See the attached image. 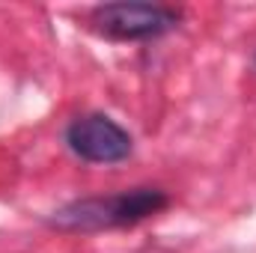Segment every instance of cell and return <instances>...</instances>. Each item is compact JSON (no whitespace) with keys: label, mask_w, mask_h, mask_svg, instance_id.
I'll return each instance as SVG.
<instances>
[{"label":"cell","mask_w":256,"mask_h":253,"mask_svg":"<svg viewBox=\"0 0 256 253\" xmlns=\"http://www.w3.org/2000/svg\"><path fill=\"white\" fill-rule=\"evenodd\" d=\"M68 149L90 164H120L131 155V134L104 114L78 116L66 128Z\"/></svg>","instance_id":"3957f363"},{"label":"cell","mask_w":256,"mask_h":253,"mask_svg":"<svg viewBox=\"0 0 256 253\" xmlns=\"http://www.w3.org/2000/svg\"><path fill=\"white\" fill-rule=\"evenodd\" d=\"M167 194L158 188H131L108 196H86L74 200L51 214V226L68 232H92V230H114L140 224L161 208H167Z\"/></svg>","instance_id":"6da1fadb"},{"label":"cell","mask_w":256,"mask_h":253,"mask_svg":"<svg viewBox=\"0 0 256 253\" xmlns=\"http://www.w3.org/2000/svg\"><path fill=\"white\" fill-rule=\"evenodd\" d=\"M92 24L98 33L110 39H152L179 24V12L170 6H155V3H108L92 9Z\"/></svg>","instance_id":"7a4b0ae2"}]
</instances>
